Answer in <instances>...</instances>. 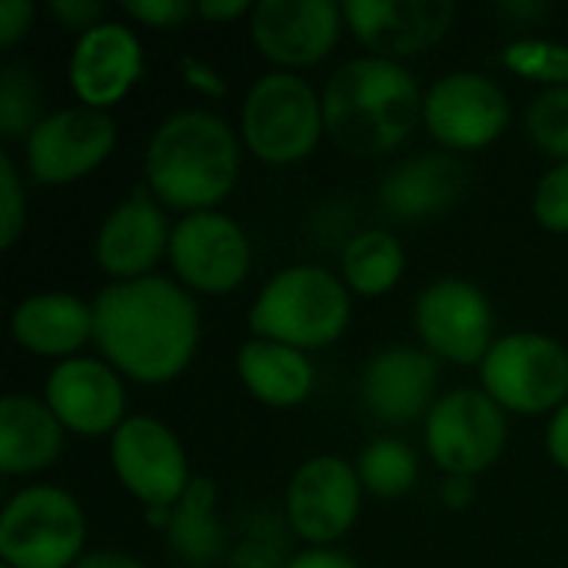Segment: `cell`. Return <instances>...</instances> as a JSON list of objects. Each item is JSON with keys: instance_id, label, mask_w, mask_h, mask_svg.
I'll list each match as a JSON object with an SVG mask.
<instances>
[{"instance_id": "26", "label": "cell", "mask_w": 568, "mask_h": 568, "mask_svg": "<svg viewBox=\"0 0 568 568\" xmlns=\"http://www.w3.org/2000/svg\"><path fill=\"white\" fill-rule=\"evenodd\" d=\"M406 270L399 240L386 230L356 233L343 250V283L356 296H386Z\"/></svg>"}, {"instance_id": "14", "label": "cell", "mask_w": 568, "mask_h": 568, "mask_svg": "<svg viewBox=\"0 0 568 568\" xmlns=\"http://www.w3.org/2000/svg\"><path fill=\"white\" fill-rule=\"evenodd\" d=\"M166 256L186 290L210 296L233 293L246 280L253 263L243 226L216 210L183 216L173 226Z\"/></svg>"}, {"instance_id": "43", "label": "cell", "mask_w": 568, "mask_h": 568, "mask_svg": "<svg viewBox=\"0 0 568 568\" xmlns=\"http://www.w3.org/2000/svg\"><path fill=\"white\" fill-rule=\"evenodd\" d=\"M73 568H146L140 559L116 552V549H100V552H87Z\"/></svg>"}, {"instance_id": "25", "label": "cell", "mask_w": 568, "mask_h": 568, "mask_svg": "<svg viewBox=\"0 0 568 568\" xmlns=\"http://www.w3.org/2000/svg\"><path fill=\"white\" fill-rule=\"evenodd\" d=\"M216 486L206 476H193L180 503L170 509L166 539L176 559H183L186 568L213 566L216 559H226V529L216 519Z\"/></svg>"}, {"instance_id": "30", "label": "cell", "mask_w": 568, "mask_h": 568, "mask_svg": "<svg viewBox=\"0 0 568 568\" xmlns=\"http://www.w3.org/2000/svg\"><path fill=\"white\" fill-rule=\"evenodd\" d=\"M526 130L539 150L568 163V87H549L529 103Z\"/></svg>"}, {"instance_id": "32", "label": "cell", "mask_w": 568, "mask_h": 568, "mask_svg": "<svg viewBox=\"0 0 568 568\" xmlns=\"http://www.w3.org/2000/svg\"><path fill=\"white\" fill-rule=\"evenodd\" d=\"M27 226V193L7 153H0V246L13 250Z\"/></svg>"}, {"instance_id": "9", "label": "cell", "mask_w": 568, "mask_h": 568, "mask_svg": "<svg viewBox=\"0 0 568 568\" xmlns=\"http://www.w3.org/2000/svg\"><path fill=\"white\" fill-rule=\"evenodd\" d=\"M110 463L120 486L143 509H173L193 483L183 443L153 416H126L110 436Z\"/></svg>"}, {"instance_id": "3", "label": "cell", "mask_w": 568, "mask_h": 568, "mask_svg": "<svg viewBox=\"0 0 568 568\" xmlns=\"http://www.w3.org/2000/svg\"><path fill=\"white\" fill-rule=\"evenodd\" d=\"M143 173L163 206L186 216L216 210L240 180L236 133L210 110H180L153 130Z\"/></svg>"}, {"instance_id": "18", "label": "cell", "mask_w": 568, "mask_h": 568, "mask_svg": "<svg viewBox=\"0 0 568 568\" xmlns=\"http://www.w3.org/2000/svg\"><path fill=\"white\" fill-rule=\"evenodd\" d=\"M173 226L166 223L163 203L150 190L130 193L110 210L93 240L97 266L116 283L153 276V266L170 253Z\"/></svg>"}, {"instance_id": "1", "label": "cell", "mask_w": 568, "mask_h": 568, "mask_svg": "<svg viewBox=\"0 0 568 568\" xmlns=\"http://www.w3.org/2000/svg\"><path fill=\"white\" fill-rule=\"evenodd\" d=\"M93 343L126 379L163 386L196 356L200 310L180 283L156 273L110 283L93 300Z\"/></svg>"}, {"instance_id": "12", "label": "cell", "mask_w": 568, "mask_h": 568, "mask_svg": "<svg viewBox=\"0 0 568 568\" xmlns=\"http://www.w3.org/2000/svg\"><path fill=\"white\" fill-rule=\"evenodd\" d=\"M509 113L513 110L503 87L469 70L439 77L423 100L426 130L456 153L486 150L489 143H496L506 133Z\"/></svg>"}, {"instance_id": "36", "label": "cell", "mask_w": 568, "mask_h": 568, "mask_svg": "<svg viewBox=\"0 0 568 568\" xmlns=\"http://www.w3.org/2000/svg\"><path fill=\"white\" fill-rule=\"evenodd\" d=\"M180 73H183V80H186L193 90H200L203 97L223 100V97L230 93V83L223 80V73H220L216 67H210L206 60H200V57H183V60H180Z\"/></svg>"}, {"instance_id": "5", "label": "cell", "mask_w": 568, "mask_h": 568, "mask_svg": "<svg viewBox=\"0 0 568 568\" xmlns=\"http://www.w3.org/2000/svg\"><path fill=\"white\" fill-rule=\"evenodd\" d=\"M87 516L57 486H27L0 516V559L7 568H73L83 559Z\"/></svg>"}, {"instance_id": "23", "label": "cell", "mask_w": 568, "mask_h": 568, "mask_svg": "<svg viewBox=\"0 0 568 568\" xmlns=\"http://www.w3.org/2000/svg\"><path fill=\"white\" fill-rule=\"evenodd\" d=\"M63 426L43 399L10 393L0 403V473L30 476L60 459Z\"/></svg>"}, {"instance_id": "8", "label": "cell", "mask_w": 568, "mask_h": 568, "mask_svg": "<svg viewBox=\"0 0 568 568\" xmlns=\"http://www.w3.org/2000/svg\"><path fill=\"white\" fill-rule=\"evenodd\" d=\"M506 439V409L486 389H453L426 416V453L446 476L486 473Z\"/></svg>"}, {"instance_id": "38", "label": "cell", "mask_w": 568, "mask_h": 568, "mask_svg": "<svg viewBox=\"0 0 568 568\" xmlns=\"http://www.w3.org/2000/svg\"><path fill=\"white\" fill-rule=\"evenodd\" d=\"M546 453H549V459H552L559 469H566L568 473V403L566 406H559V409L552 413V419H549V429H546Z\"/></svg>"}, {"instance_id": "4", "label": "cell", "mask_w": 568, "mask_h": 568, "mask_svg": "<svg viewBox=\"0 0 568 568\" xmlns=\"http://www.w3.org/2000/svg\"><path fill=\"white\" fill-rule=\"evenodd\" d=\"M353 316L349 286L320 266H290L276 273L250 306L256 339L293 349H320L336 343Z\"/></svg>"}, {"instance_id": "29", "label": "cell", "mask_w": 568, "mask_h": 568, "mask_svg": "<svg viewBox=\"0 0 568 568\" xmlns=\"http://www.w3.org/2000/svg\"><path fill=\"white\" fill-rule=\"evenodd\" d=\"M503 63L516 77L539 80L549 87H568V43L542 40V37H523L503 47Z\"/></svg>"}, {"instance_id": "10", "label": "cell", "mask_w": 568, "mask_h": 568, "mask_svg": "<svg viewBox=\"0 0 568 568\" xmlns=\"http://www.w3.org/2000/svg\"><path fill=\"white\" fill-rule=\"evenodd\" d=\"M363 483L339 456L306 459L286 486V526L313 549H329L359 519Z\"/></svg>"}, {"instance_id": "7", "label": "cell", "mask_w": 568, "mask_h": 568, "mask_svg": "<svg viewBox=\"0 0 568 568\" xmlns=\"http://www.w3.org/2000/svg\"><path fill=\"white\" fill-rule=\"evenodd\" d=\"M483 389L523 416L556 413L568 403V349L542 333L499 336L483 359Z\"/></svg>"}, {"instance_id": "37", "label": "cell", "mask_w": 568, "mask_h": 568, "mask_svg": "<svg viewBox=\"0 0 568 568\" xmlns=\"http://www.w3.org/2000/svg\"><path fill=\"white\" fill-rule=\"evenodd\" d=\"M33 23L30 0H0V47H13Z\"/></svg>"}, {"instance_id": "21", "label": "cell", "mask_w": 568, "mask_h": 568, "mask_svg": "<svg viewBox=\"0 0 568 568\" xmlns=\"http://www.w3.org/2000/svg\"><path fill=\"white\" fill-rule=\"evenodd\" d=\"M469 186V170L453 153H416L379 183V203L396 220H426L449 210Z\"/></svg>"}, {"instance_id": "16", "label": "cell", "mask_w": 568, "mask_h": 568, "mask_svg": "<svg viewBox=\"0 0 568 568\" xmlns=\"http://www.w3.org/2000/svg\"><path fill=\"white\" fill-rule=\"evenodd\" d=\"M346 27L373 57L403 63L436 47L456 23L449 0H346Z\"/></svg>"}, {"instance_id": "39", "label": "cell", "mask_w": 568, "mask_h": 568, "mask_svg": "<svg viewBox=\"0 0 568 568\" xmlns=\"http://www.w3.org/2000/svg\"><path fill=\"white\" fill-rule=\"evenodd\" d=\"M439 499L446 509H469L476 499V479L473 476H446L439 486Z\"/></svg>"}, {"instance_id": "41", "label": "cell", "mask_w": 568, "mask_h": 568, "mask_svg": "<svg viewBox=\"0 0 568 568\" xmlns=\"http://www.w3.org/2000/svg\"><path fill=\"white\" fill-rule=\"evenodd\" d=\"M286 568H359L349 556L336 552V549H306V552H296L293 562Z\"/></svg>"}, {"instance_id": "33", "label": "cell", "mask_w": 568, "mask_h": 568, "mask_svg": "<svg viewBox=\"0 0 568 568\" xmlns=\"http://www.w3.org/2000/svg\"><path fill=\"white\" fill-rule=\"evenodd\" d=\"M532 213L549 233H568V163L546 170L532 193Z\"/></svg>"}, {"instance_id": "22", "label": "cell", "mask_w": 568, "mask_h": 568, "mask_svg": "<svg viewBox=\"0 0 568 568\" xmlns=\"http://www.w3.org/2000/svg\"><path fill=\"white\" fill-rule=\"evenodd\" d=\"M10 333L20 349L43 359H73L93 339V306L73 293H33L13 306Z\"/></svg>"}, {"instance_id": "42", "label": "cell", "mask_w": 568, "mask_h": 568, "mask_svg": "<svg viewBox=\"0 0 568 568\" xmlns=\"http://www.w3.org/2000/svg\"><path fill=\"white\" fill-rule=\"evenodd\" d=\"M499 17L506 20H516V23H539L542 17H549V3L542 0H513V3H499Z\"/></svg>"}, {"instance_id": "13", "label": "cell", "mask_w": 568, "mask_h": 568, "mask_svg": "<svg viewBox=\"0 0 568 568\" xmlns=\"http://www.w3.org/2000/svg\"><path fill=\"white\" fill-rule=\"evenodd\" d=\"M116 146V123L106 110L63 106L47 113L27 136V166L37 183L63 186L93 173Z\"/></svg>"}, {"instance_id": "2", "label": "cell", "mask_w": 568, "mask_h": 568, "mask_svg": "<svg viewBox=\"0 0 568 568\" xmlns=\"http://www.w3.org/2000/svg\"><path fill=\"white\" fill-rule=\"evenodd\" d=\"M423 93L416 77L383 57H356L343 63L323 90V120L329 140L349 156L373 160L399 150L423 120Z\"/></svg>"}, {"instance_id": "15", "label": "cell", "mask_w": 568, "mask_h": 568, "mask_svg": "<svg viewBox=\"0 0 568 568\" xmlns=\"http://www.w3.org/2000/svg\"><path fill=\"white\" fill-rule=\"evenodd\" d=\"M343 23V3L336 0H260L250 13L256 50L290 73L326 60Z\"/></svg>"}, {"instance_id": "40", "label": "cell", "mask_w": 568, "mask_h": 568, "mask_svg": "<svg viewBox=\"0 0 568 568\" xmlns=\"http://www.w3.org/2000/svg\"><path fill=\"white\" fill-rule=\"evenodd\" d=\"M243 13H253L250 0H200L196 3V17L213 20V23H230Z\"/></svg>"}, {"instance_id": "31", "label": "cell", "mask_w": 568, "mask_h": 568, "mask_svg": "<svg viewBox=\"0 0 568 568\" xmlns=\"http://www.w3.org/2000/svg\"><path fill=\"white\" fill-rule=\"evenodd\" d=\"M293 562L290 549H286V536L280 526H273L266 532V526H250L246 536L240 539V546L230 549L226 568H286Z\"/></svg>"}, {"instance_id": "17", "label": "cell", "mask_w": 568, "mask_h": 568, "mask_svg": "<svg viewBox=\"0 0 568 568\" xmlns=\"http://www.w3.org/2000/svg\"><path fill=\"white\" fill-rule=\"evenodd\" d=\"M43 403L67 433L87 439L113 436L126 423V393L116 369L90 356L57 363L43 383Z\"/></svg>"}, {"instance_id": "28", "label": "cell", "mask_w": 568, "mask_h": 568, "mask_svg": "<svg viewBox=\"0 0 568 568\" xmlns=\"http://www.w3.org/2000/svg\"><path fill=\"white\" fill-rule=\"evenodd\" d=\"M40 110H43V97L33 70L23 63L0 67V136L3 140L30 136L33 126L43 120Z\"/></svg>"}, {"instance_id": "20", "label": "cell", "mask_w": 568, "mask_h": 568, "mask_svg": "<svg viewBox=\"0 0 568 568\" xmlns=\"http://www.w3.org/2000/svg\"><path fill=\"white\" fill-rule=\"evenodd\" d=\"M436 383H439V359L426 349L413 346H389L376 353L359 379L363 406L389 426H406L436 406Z\"/></svg>"}, {"instance_id": "35", "label": "cell", "mask_w": 568, "mask_h": 568, "mask_svg": "<svg viewBox=\"0 0 568 568\" xmlns=\"http://www.w3.org/2000/svg\"><path fill=\"white\" fill-rule=\"evenodd\" d=\"M47 10L67 30H80V33H87L106 20V3H100V0H50Z\"/></svg>"}, {"instance_id": "24", "label": "cell", "mask_w": 568, "mask_h": 568, "mask_svg": "<svg viewBox=\"0 0 568 568\" xmlns=\"http://www.w3.org/2000/svg\"><path fill=\"white\" fill-rule=\"evenodd\" d=\"M236 373L253 399L270 409H293L310 399L316 373L303 349L273 343V339H250L236 353Z\"/></svg>"}, {"instance_id": "34", "label": "cell", "mask_w": 568, "mask_h": 568, "mask_svg": "<svg viewBox=\"0 0 568 568\" xmlns=\"http://www.w3.org/2000/svg\"><path fill=\"white\" fill-rule=\"evenodd\" d=\"M120 7L133 23H143L153 30H173L196 17V3L190 0H123Z\"/></svg>"}, {"instance_id": "19", "label": "cell", "mask_w": 568, "mask_h": 568, "mask_svg": "<svg viewBox=\"0 0 568 568\" xmlns=\"http://www.w3.org/2000/svg\"><path fill=\"white\" fill-rule=\"evenodd\" d=\"M140 77H143V47L126 23L103 20L100 27L77 37L67 63V80L80 106L106 110L120 103L136 87Z\"/></svg>"}, {"instance_id": "27", "label": "cell", "mask_w": 568, "mask_h": 568, "mask_svg": "<svg viewBox=\"0 0 568 568\" xmlns=\"http://www.w3.org/2000/svg\"><path fill=\"white\" fill-rule=\"evenodd\" d=\"M356 473H359V483H363L366 493H373L379 499H399L416 486L419 459L406 443L383 436V439H373L363 449V456L356 463Z\"/></svg>"}, {"instance_id": "11", "label": "cell", "mask_w": 568, "mask_h": 568, "mask_svg": "<svg viewBox=\"0 0 568 568\" xmlns=\"http://www.w3.org/2000/svg\"><path fill=\"white\" fill-rule=\"evenodd\" d=\"M416 333L436 359L459 366H483L493 349V303L469 280H439L426 286L413 310Z\"/></svg>"}, {"instance_id": "45", "label": "cell", "mask_w": 568, "mask_h": 568, "mask_svg": "<svg viewBox=\"0 0 568 568\" xmlns=\"http://www.w3.org/2000/svg\"><path fill=\"white\" fill-rule=\"evenodd\" d=\"M3 568H7V566H3Z\"/></svg>"}, {"instance_id": "44", "label": "cell", "mask_w": 568, "mask_h": 568, "mask_svg": "<svg viewBox=\"0 0 568 568\" xmlns=\"http://www.w3.org/2000/svg\"><path fill=\"white\" fill-rule=\"evenodd\" d=\"M203 568H216V566H203Z\"/></svg>"}, {"instance_id": "6", "label": "cell", "mask_w": 568, "mask_h": 568, "mask_svg": "<svg viewBox=\"0 0 568 568\" xmlns=\"http://www.w3.org/2000/svg\"><path fill=\"white\" fill-rule=\"evenodd\" d=\"M323 133V100L303 77L273 70L250 87L243 100V140L263 163H300L316 150Z\"/></svg>"}]
</instances>
